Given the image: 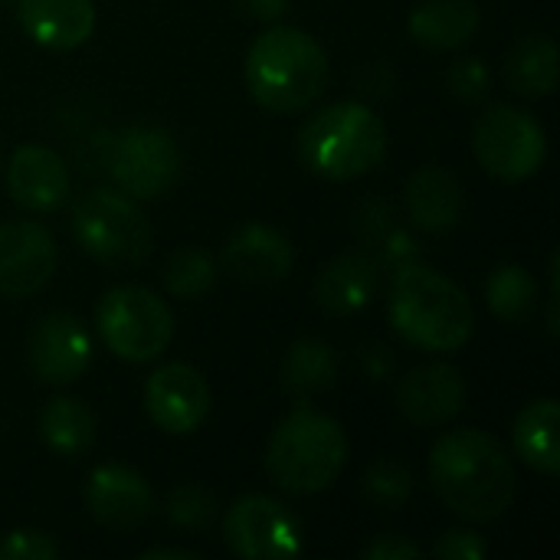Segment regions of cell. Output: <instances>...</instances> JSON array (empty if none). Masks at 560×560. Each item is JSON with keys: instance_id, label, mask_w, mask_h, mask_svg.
Wrapping results in <instances>:
<instances>
[{"instance_id": "6da1fadb", "label": "cell", "mask_w": 560, "mask_h": 560, "mask_svg": "<svg viewBox=\"0 0 560 560\" xmlns=\"http://www.w3.org/2000/svg\"><path fill=\"white\" fill-rule=\"evenodd\" d=\"M430 482L443 505L466 522H495L515 502V466L482 430H453L430 453Z\"/></svg>"}, {"instance_id": "7a4b0ae2", "label": "cell", "mask_w": 560, "mask_h": 560, "mask_svg": "<svg viewBox=\"0 0 560 560\" xmlns=\"http://www.w3.org/2000/svg\"><path fill=\"white\" fill-rule=\"evenodd\" d=\"M390 325L394 331L433 354L459 351L476 328V312L469 295L443 272L417 262L394 269L390 282Z\"/></svg>"}, {"instance_id": "3957f363", "label": "cell", "mask_w": 560, "mask_h": 560, "mask_svg": "<svg viewBox=\"0 0 560 560\" xmlns=\"http://www.w3.org/2000/svg\"><path fill=\"white\" fill-rule=\"evenodd\" d=\"M328 82V56L315 36L299 26H272L259 33L246 52L249 95L279 115L315 105Z\"/></svg>"}, {"instance_id": "277c9868", "label": "cell", "mask_w": 560, "mask_h": 560, "mask_svg": "<svg viewBox=\"0 0 560 560\" xmlns=\"http://www.w3.org/2000/svg\"><path fill=\"white\" fill-rule=\"evenodd\" d=\"M302 164L328 180H351L374 171L387 154V125L361 102H335L299 131Z\"/></svg>"}, {"instance_id": "5b68a950", "label": "cell", "mask_w": 560, "mask_h": 560, "mask_svg": "<svg viewBox=\"0 0 560 560\" xmlns=\"http://www.w3.org/2000/svg\"><path fill=\"white\" fill-rule=\"evenodd\" d=\"M348 463V436L328 413L299 407L272 433L266 469L272 482L292 495L325 492Z\"/></svg>"}, {"instance_id": "8992f818", "label": "cell", "mask_w": 560, "mask_h": 560, "mask_svg": "<svg viewBox=\"0 0 560 560\" xmlns=\"http://www.w3.org/2000/svg\"><path fill=\"white\" fill-rule=\"evenodd\" d=\"M95 325L112 354L131 364L161 358L174 338V318L164 299L141 285H115L98 299Z\"/></svg>"}, {"instance_id": "52a82bcc", "label": "cell", "mask_w": 560, "mask_h": 560, "mask_svg": "<svg viewBox=\"0 0 560 560\" xmlns=\"http://www.w3.org/2000/svg\"><path fill=\"white\" fill-rule=\"evenodd\" d=\"M79 246L105 266H138L151 253V226L144 213L115 190H89L72 210Z\"/></svg>"}, {"instance_id": "ba28073f", "label": "cell", "mask_w": 560, "mask_h": 560, "mask_svg": "<svg viewBox=\"0 0 560 560\" xmlns=\"http://www.w3.org/2000/svg\"><path fill=\"white\" fill-rule=\"evenodd\" d=\"M472 151L492 177L525 180L541 171L548 138L535 115L512 105H492L472 128Z\"/></svg>"}, {"instance_id": "9c48e42d", "label": "cell", "mask_w": 560, "mask_h": 560, "mask_svg": "<svg viewBox=\"0 0 560 560\" xmlns=\"http://www.w3.org/2000/svg\"><path fill=\"white\" fill-rule=\"evenodd\" d=\"M223 538L236 558L246 560H285L302 551L299 518L269 495L236 499L223 515Z\"/></svg>"}, {"instance_id": "30bf717a", "label": "cell", "mask_w": 560, "mask_h": 560, "mask_svg": "<svg viewBox=\"0 0 560 560\" xmlns=\"http://www.w3.org/2000/svg\"><path fill=\"white\" fill-rule=\"evenodd\" d=\"M108 171L125 194L154 200L174 187L180 174V148L164 128L138 125L115 138L108 151Z\"/></svg>"}, {"instance_id": "8fae6325", "label": "cell", "mask_w": 560, "mask_h": 560, "mask_svg": "<svg viewBox=\"0 0 560 560\" xmlns=\"http://www.w3.org/2000/svg\"><path fill=\"white\" fill-rule=\"evenodd\" d=\"M56 272V240L33 220L0 223V295L39 292Z\"/></svg>"}, {"instance_id": "7c38bea8", "label": "cell", "mask_w": 560, "mask_h": 560, "mask_svg": "<svg viewBox=\"0 0 560 560\" xmlns=\"http://www.w3.org/2000/svg\"><path fill=\"white\" fill-rule=\"evenodd\" d=\"M92 364V338L75 315L52 312L30 331V368L43 384H75Z\"/></svg>"}, {"instance_id": "4fadbf2b", "label": "cell", "mask_w": 560, "mask_h": 560, "mask_svg": "<svg viewBox=\"0 0 560 560\" xmlns=\"http://www.w3.org/2000/svg\"><path fill=\"white\" fill-rule=\"evenodd\" d=\"M148 417L171 436L194 433L210 413V387L187 364H167L144 384Z\"/></svg>"}, {"instance_id": "5bb4252c", "label": "cell", "mask_w": 560, "mask_h": 560, "mask_svg": "<svg viewBox=\"0 0 560 560\" xmlns=\"http://www.w3.org/2000/svg\"><path fill=\"white\" fill-rule=\"evenodd\" d=\"M85 509L95 522L115 532H131L151 515V489L141 472L105 463L85 479Z\"/></svg>"}, {"instance_id": "9a60e30c", "label": "cell", "mask_w": 560, "mask_h": 560, "mask_svg": "<svg viewBox=\"0 0 560 560\" xmlns=\"http://www.w3.org/2000/svg\"><path fill=\"white\" fill-rule=\"evenodd\" d=\"M397 407L417 427L450 423L466 407V381L453 364L413 368L397 387Z\"/></svg>"}, {"instance_id": "2e32d148", "label": "cell", "mask_w": 560, "mask_h": 560, "mask_svg": "<svg viewBox=\"0 0 560 560\" xmlns=\"http://www.w3.org/2000/svg\"><path fill=\"white\" fill-rule=\"evenodd\" d=\"M292 262H295V249H292L289 236L266 223L240 226L223 246L226 272L243 282H253V285L282 282L292 272Z\"/></svg>"}, {"instance_id": "e0dca14e", "label": "cell", "mask_w": 560, "mask_h": 560, "mask_svg": "<svg viewBox=\"0 0 560 560\" xmlns=\"http://www.w3.org/2000/svg\"><path fill=\"white\" fill-rule=\"evenodd\" d=\"M7 190L26 210H56L69 197V171L46 144H20L7 164Z\"/></svg>"}, {"instance_id": "ac0fdd59", "label": "cell", "mask_w": 560, "mask_h": 560, "mask_svg": "<svg viewBox=\"0 0 560 560\" xmlns=\"http://www.w3.org/2000/svg\"><path fill=\"white\" fill-rule=\"evenodd\" d=\"M16 16L33 43L56 52L82 46L95 30L92 0H16Z\"/></svg>"}, {"instance_id": "d6986e66", "label": "cell", "mask_w": 560, "mask_h": 560, "mask_svg": "<svg viewBox=\"0 0 560 560\" xmlns=\"http://www.w3.org/2000/svg\"><path fill=\"white\" fill-rule=\"evenodd\" d=\"M407 217L427 233H446L463 217V184L446 167H420L404 187Z\"/></svg>"}, {"instance_id": "ffe728a7", "label": "cell", "mask_w": 560, "mask_h": 560, "mask_svg": "<svg viewBox=\"0 0 560 560\" xmlns=\"http://www.w3.org/2000/svg\"><path fill=\"white\" fill-rule=\"evenodd\" d=\"M381 289V266L368 253H345L331 259L315 279V299L331 315H354L371 305Z\"/></svg>"}, {"instance_id": "44dd1931", "label": "cell", "mask_w": 560, "mask_h": 560, "mask_svg": "<svg viewBox=\"0 0 560 560\" xmlns=\"http://www.w3.org/2000/svg\"><path fill=\"white\" fill-rule=\"evenodd\" d=\"M479 3L476 0H420L410 13V36L423 49H459L479 30Z\"/></svg>"}, {"instance_id": "7402d4cb", "label": "cell", "mask_w": 560, "mask_h": 560, "mask_svg": "<svg viewBox=\"0 0 560 560\" xmlns=\"http://www.w3.org/2000/svg\"><path fill=\"white\" fill-rule=\"evenodd\" d=\"M560 407L555 397L532 400L512 430L515 453L522 456L525 466H532L541 476H558L560 472V446H558Z\"/></svg>"}, {"instance_id": "603a6c76", "label": "cell", "mask_w": 560, "mask_h": 560, "mask_svg": "<svg viewBox=\"0 0 560 560\" xmlns=\"http://www.w3.org/2000/svg\"><path fill=\"white\" fill-rule=\"evenodd\" d=\"M39 436L66 459L82 456L95 443V413L79 397H52L39 410Z\"/></svg>"}, {"instance_id": "cb8c5ba5", "label": "cell", "mask_w": 560, "mask_h": 560, "mask_svg": "<svg viewBox=\"0 0 560 560\" xmlns=\"http://www.w3.org/2000/svg\"><path fill=\"white\" fill-rule=\"evenodd\" d=\"M505 82L518 95H551L558 85V43L548 33L515 43L505 56Z\"/></svg>"}, {"instance_id": "d4e9b609", "label": "cell", "mask_w": 560, "mask_h": 560, "mask_svg": "<svg viewBox=\"0 0 560 560\" xmlns=\"http://www.w3.org/2000/svg\"><path fill=\"white\" fill-rule=\"evenodd\" d=\"M338 377L335 351L325 341L302 338L289 348L282 361V387L295 400H308L315 394H325Z\"/></svg>"}, {"instance_id": "484cf974", "label": "cell", "mask_w": 560, "mask_h": 560, "mask_svg": "<svg viewBox=\"0 0 560 560\" xmlns=\"http://www.w3.org/2000/svg\"><path fill=\"white\" fill-rule=\"evenodd\" d=\"M486 302L502 322H522L535 312L538 279L518 262H502L486 279Z\"/></svg>"}, {"instance_id": "4316f807", "label": "cell", "mask_w": 560, "mask_h": 560, "mask_svg": "<svg viewBox=\"0 0 560 560\" xmlns=\"http://www.w3.org/2000/svg\"><path fill=\"white\" fill-rule=\"evenodd\" d=\"M164 285L174 299H200L217 285V259L203 249L184 246L164 266Z\"/></svg>"}, {"instance_id": "83f0119b", "label": "cell", "mask_w": 560, "mask_h": 560, "mask_svg": "<svg viewBox=\"0 0 560 560\" xmlns=\"http://www.w3.org/2000/svg\"><path fill=\"white\" fill-rule=\"evenodd\" d=\"M413 492V479L404 466L397 463H377L368 469L364 476V495L374 502V505H384V509H400Z\"/></svg>"}, {"instance_id": "f1b7e54d", "label": "cell", "mask_w": 560, "mask_h": 560, "mask_svg": "<svg viewBox=\"0 0 560 560\" xmlns=\"http://www.w3.org/2000/svg\"><path fill=\"white\" fill-rule=\"evenodd\" d=\"M167 515L174 525L180 528H194V532H203L213 518H217V502L207 489L200 486H180L171 492L167 499Z\"/></svg>"}, {"instance_id": "f546056e", "label": "cell", "mask_w": 560, "mask_h": 560, "mask_svg": "<svg viewBox=\"0 0 560 560\" xmlns=\"http://www.w3.org/2000/svg\"><path fill=\"white\" fill-rule=\"evenodd\" d=\"M56 551L59 548L49 535L30 528H16L0 541V560H52Z\"/></svg>"}, {"instance_id": "4dcf8cb0", "label": "cell", "mask_w": 560, "mask_h": 560, "mask_svg": "<svg viewBox=\"0 0 560 560\" xmlns=\"http://www.w3.org/2000/svg\"><path fill=\"white\" fill-rule=\"evenodd\" d=\"M450 89L463 102H479L489 95V69L479 59H459L450 69Z\"/></svg>"}, {"instance_id": "1f68e13d", "label": "cell", "mask_w": 560, "mask_h": 560, "mask_svg": "<svg viewBox=\"0 0 560 560\" xmlns=\"http://www.w3.org/2000/svg\"><path fill=\"white\" fill-rule=\"evenodd\" d=\"M433 555L446 560H482L489 555V545H486L476 532L456 528V532H446V535L433 545Z\"/></svg>"}, {"instance_id": "d6a6232c", "label": "cell", "mask_w": 560, "mask_h": 560, "mask_svg": "<svg viewBox=\"0 0 560 560\" xmlns=\"http://www.w3.org/2000/svg\"><path fill=\"white\" fill-rule=\"evenodd\" d=\"M423 555L413 541H407L404 535H384L377 541H371L361 558L364 560H417Z\"/></svg>"}, {"instance_id": "836d02e7", "label": "cell", "mask_w": 560, "mask_h": 560, "mask_svg": "<svg viewBox=\"0 0 560 560\" xmlns=\"http://www.w3.org/2000/svg\"><path fill=\"white\" fill-rule=\"evenodd\" d=\"M240 3H243V10H249V16H256V20H279V16L289 10L292 0H240Z\"/></svg>"}, {"instance_id": "e575fe53", "label": "cell", "mask_w": 560, "mask_h": 560, "mask_svg": "<svg viewBox=\"0 0 560 560\" xmlns=\"http://www.w3.org/2000/svg\"><path fill=\"white\" fill-rule=\"evenodd\" d=\"M144 560H154V558H180V560H197V551H184V548H151V551H144L141 555Z\"/></svg>"}]
</instances>
